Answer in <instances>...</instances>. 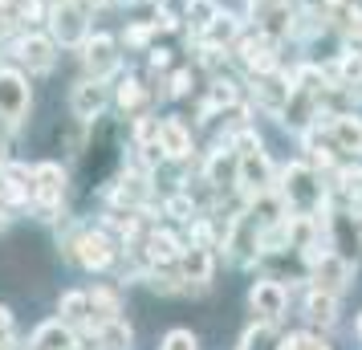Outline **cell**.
Returning <instances> with one entry per match:
<instances>
[{"instance_id": "obj_1", "label": "cell", "mask_w": 362, "mask_h": 350, "mask_svg": "<svg viewBox=\"0 0 362 350\" xmlns=\"http://www.w3.org/2000/svg\"><path fill=\"white\" fill-rule=\"evenodd\" d=\"M25 115H29V82L17 69L0 66V118L17 127V122H25Z\"/></svg>"}, {"instance_id": "obj_2", "label": "cell", "mask_w": 362, "mask_h": 350, "mask_svg": "<svg viewBox=\"0 0 362 350\" xmlns=\"http://www.w3.org/2000/svg\"><path fill=\"white\" fill-rule=\"evenodd\" d=\"M62 192H66V171L57 163H37L33 167V204L45 216L62 204Z\"/></svg>"}, {"instance_id": "obj_3", "label": "cell", "mask_w": 362, "mask_h": 350, "mask_svg": "<svg viewBox=\"0 0 362 350\" xmlns=\"http://www.w3.org/2000/svg\"><path fill=\"white\" fill-rule=\"evenodd\" d=\"M49 25H53V37L62 41V45H86V13L74 4V0H66V4H57L49 13Z\"/></svg>"}, {"instance_id": "obj_4", "label": "cell", "mask_w": 362, "mask_h": 350, "mask_svg": "<svg viewBox=\"0 0 362 350\" xmlns=\"http://www.w3.org/2000/svg\"><path fill=\"white\" fill-rule=\"evenodd\" d=\"M74 257H78L86 269L102 273V269L115 261V240H110L106 233H82L78 240H74Z\"/></svg>"}, {"instance_id": "obj_5", "label": "cell", "mask_w": 362, "mask_h": 350, "mask_svg": "<svg viewBox=\"0 0 362 350\" xmlns=\"http://www.w3.org/2000/svg\"><path fill=\"white\" fill-rule=\"evenodd\" d=\"M285 196H289V204H293L297 212H310L313 204H317L322 187L313 184V171H310V167L293 163L289 171H285Z\"/></svg>"}, {"instance_id": "obj_6", "label": "cell", "mask_w": 362, "mask_h": 350, "mask_svg": "<svg viewBox=\"0 0 362 350\" xmlns=\"http://www.w3.org/2000/svg\"><path fill=\"white\" fill-rule=\"evenodd\" d=\"M248 305H252L264 322H277V317L285 314V305H289V293H285L281 281H257L252 293H248Z\"/></svg>"}, {"instance_id": "obj_7", "label": "cell", "mask_w": 362, "mask_h": 350, "mask_svg": "<svg viewBox=\"0 0 362 350\" xmlns=\"http://www.w3.org/2000/svg\"><path fill=\"white\" fill-rule=\"evenodd\" d=\"M82 62H86V69L94 74V82H102L110 69L118 66V53H115V41L110 37H102V33H94V37H86V53H82Z\"/></svg>"}, {"instance_id": "obj_8", "label": "cell", "mask_w": 362, "mask_h": 350, "mask_svg": "<svg viewBox=\"0 0 362 350\" xmlns=\"http://www.w3.org/2000/svg\"><path fill=\"white\" fill-rule=\"evenodd\" d=\"M17 57L33 69V74H45V69H53V41H49V37H41V33L21 37Z\"/></svg>"}, {"instance_id": "obj_9", "label": "cell", "mask_w": 362, "mask_h": 350, "mask_svg": "<svg viewBox=\"0 0 362 350\" xmlns=\"http://www.w3.org/2000/svg\"><path fill=\"white\" fill-rule=\"evenodd\" d=\"M78 346V338L69 330L66 322H45V326H37L33 330V342L29 350H74Z\"/></svg>"}, {"instance_id": "obj_10", "label": "cell", "mask_w": 362, "mask_h": 350, "mask_svg": "<svg viewBox=\"0 0 362 350\" xmlns=\"http://www.w3.org/2000/svg\"><path fill=\"white\" fill-rule=\"evenodd\" d=\"M159 151L171 155V159H183L192 151V134H187V127H183L180 118H163L159 122Z\"/></svg>"}, {"instance_id": "obj_11", "label": "cell", "mask_w": 362, "mask_h": 350, "mask_svg": "<svg viewBox=\"0 0 362 350\" xmlns=\"http://www.w3.org/2000/svg\"><path fill=\"white\" fill-rule=\"evenodd\" d=\"M69 106H74V115L78 118H94L102 106H106V90H102V82H82L78 90H74Z\"/></svg>"}, {"instance_id": "obj_12", "label": "cell", "mask_w": 362, "mask_h": 350, "mask_svg": "<svg viewBox=\"0 0 362 350\" xmlns=\"http://www.w3.org/2000/svg\"><path fill=\"white\" fill-rule=\"evenodd\" d=\"M350 273L354 269L346 265L342 257H322V265H317V289H329V293H338V289H346V281H350Z\"/></svg>"}, {"instance_id": "obj_13", "label": "cell", "mask_w": 362, "mask_h": 350, "mask_svg": "<svg viewBox=\"0 0 362 350\" xmlns=\"http://www.w3.org/2000/svg\"><path fill=\"white\" fill-rule=\"evenodd\" d=\"M240 184L257 187V192L269 187V163H264L261 151H245V159H240Z\"/></svg>"}, {"instance_id": "obj_14", "label": "cell", "mask_w": 362, "mask_h": 350, "mask_svg": "<svg viewBox=\"0 0 362 350\" xmlns=\"http://www.w3.org/2000/svg\"><path fill=\"white\" fill-rule=\"evenodd\" d=\"M305 317L310 322H322V326H334V317H338V301L329 289H313L310 298H305Z\"/></svg>"}, {"instance_id": "obj_15", "label": "cell", "mask_w": 362, "mask_h": 350, "mask_svg": "<svg viewBox=\"0 0 362 350\" xmlns=\"http://www.w3.org/2000/svg\"><path fill=\"white\" fill-rule=\"evenodd\" d=\"M98 346L102 350H127L131 346V326L127 322H102L98 326Z\"/></svg>"}, {"instance_id": "obj_16", "label": "cell", "mask_w": 362, "mask_h": 350, "mask_svg": "<svg viewBox=\"0 0 362 350\" xmlns=\"http://www.w3.org/2000/svg\"><path fill=\"white\" fill-rule=\"evenodd\" d=\"M183 277H187V281H208V277H212V252L208 249H192L187 252V257H183Z\"/></svg>"}, {"instance_id": "obj_17", "label": "cell", "mask_w": 362, "mask_h": 350, "mask_svg": "<svg viewBox=\"0 0 362 350\" xmlns=\"http://www.w3.org/2000/svg\"><path fill=\"white\" fill-rule=\"evenodd\" d=\"M147 245H151L147 257H151V261H159V265H167V261H175V257H180V240H175L171 233H155Z\"/></svg>"}, {"instance_id": "obj_18", "label": "cell", "mask_w": 362, "mask_h": 350, "mask_svg": "<svg viewBox=\"0 0 362 350\" xmlns=\"http://www.w3.org/2000/svg\"><path fill=\"white\" fill-rule=\"evenodd\" d=\"M90 310L98 314V326L102 322H115L118 317V298L110 293V289H94V293H90Z\"/></svg>"}, {"instance_id": "obj_19", "label": "cell", "mask_w": 362, "mask_h": 350, "mask_svg": "<svg viewBox=\"0 0 362 350\" xmlns=\"http://www.w3.org/2000/svg\"><path fill=\"white\" fill-rule=\"evenodd\" d=\"M57 310H62V317H66V322H82L86 310H90V293H62Z\"/></svg>"}, {"instance_id": "obj_20", "label": "cell", "mask_w": 362, "mask_h": 350, "mask_svg": "<svg viewBox=\"0 0 362 350\" xmlns=\"http://www.w3.org/2000/svg\"><path fill=\"white\" fill-rule=\"evenodd\" d=\"M277 350H329L322 338H313V334H289V338H281Z\"/></svg>"}, {"instance_id": "obj_21", "label": "cell", "mask_w": 362, "mask_h": 350, "mask_svg": "<svg viewBox=\"0 0 362 350\" xmlns=\"http://www.w3.org/2000/svg\"><path fill=\"white\" fill-rule=\"evenodd\" d=\"M245 62H248L252 69H273V53H269V45L248 41V45H245Z\"/></svg>"}, {"instance_id": "obj_22", "label": "cell", "mask_w": 362, "mask_h": 350, "mask_svg": "<svg viewBox=\"0 0 362 350\" xmlns=\"http://www.w3.org/2000/svg\"><path fill=\"white\" fill-rule=\"evenodd\" d=\"M159 350H199V342H196V334L192 330H171Z\"/></svg>"}, {"instance_id": "obj_23", "label": "cell", "mask_w": 362, "mask_h": 350, "mask_svg": "<svg viewBox=\"0 0 362 350\" xmlns=\"http://www.w3.org/2000/svg\"><path fill=\"white\" fill-rule=\"evenodd\" d=\"M338 143H342V147H362V122L342 118V122H338Z\"/></svg>"}, {"instance_id": "obj_24", "label": "cell", "mask_w": 362, "mask_h": 350, "mask_svg": "<svg viewBox=\"0 0 362 350\" xmlns=\"http://www.w3.org/2000/svg\"><path fill=\"white\" fill-rule=\"evenodd\" d=\"M143 102V90H139V82H122V90H118V106L122 110H134Z\"/></svg>"}, {"instance_id": "obj_25", "label": "cell", "mask_w": 362, "mask_h": 350, "mask_svg": "<svg viewBox=\"0 0 362 350\" xmlns=\"http://www.w3.org/2000/svg\"><path fill=\"white\" fill-rule=\"evenodd\" d=\"M273 338V330L269 326H257V330L245 334V342H240V350H264V342Z\"/></svg>"}, {"instance_id": "obj_26", "label": "cell", "mask_w": 362, "mask_h": 350, "mask_svg": "<svg viewBox=\"0 0 362 350\" xmlns=\"http://www.w3.org/2000/svg\"><path fill=\"white\" fill-rule=\"evenodd\" d=\"M167 212H175V216H187V212H192V204L183 200V196H175V200L167 204Z\"/></svg>"}, {"instance_id": "obj_27", "label": "cell", "mask_w": 362, "mask_h": 350, "mask_svg": "<svg viewBox=\"0 0 362 350\" xmlns=\"http://www.w3.org/2000/svg\"><path fill=\"white\" fill-rule=\"evenodd\" d=\"M8 326H13V314H8V310L0 305V334H8Z\"/></svg>"}, {"instance_id": "obj_28", "label": "cell", "mask_w": 362, "mask_h": 350, "mask_svg": "<svg viewBox=\"0 0 362 350\" xmlns=\"http://www.w3.org/2000/svg\"><path fill=\"white\" fill-rule=\"evenodd\" d=\"M4 220H8V200L0 196V224H4Z\"/></svg>"}, {"instance_id": "obj_29", "label": "cell", "mask_w": 362, "mask_h": 350, "mask_svg": "<svg viewBox=\"0 0 362 350\" xmlns=\"http://www.w3.org/2000/svg\"><path fill=\"white\" fill-rule=\"evenodd\" d=\"M358 338H362V317H358Z\"/></svg>"}, {"instance_id": "obj_30", "label": "cell", "mask_w": 362, "mask_h": 350, "mask_svg": "<svg viewBox=\"0 0 362 350\" xmlns=\"http://www.w3.org/2000/svg\"><path fill=\"white\" fill-rule=\"evenodd\" d=\"M0 167H4V151H0Z\"/></svg>"}]
</instances>
